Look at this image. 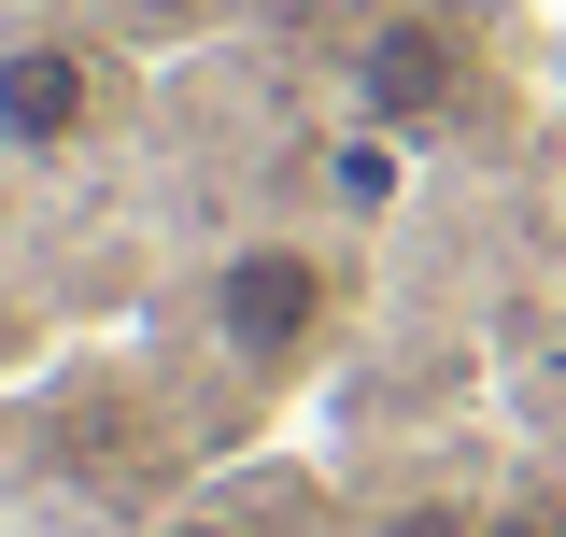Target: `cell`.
Masks as SVG:
<instances>
[{
    "label": "cell",
    "mask_w": 566,
    "mask_h": 537,
    "mask_svg": "<svg viewBox=\"0 0 566 537\" xmlns=\"http://www.w3.org/2000/svg\"><path fill=\"white\" fill-rule=\"evenodd\" d=\"M212 326H227V354H255V368H297V354L326 339V268L297 255V241L227 255V283H212Z\"/></svg>",
    "instance_id": "6da1fadb"
},
{
    "label": "cell",
    "mask_w": 566,
    "mask_h": 537,
    "mask_svg": "<svg viewBox=\"0 0 566 537\" xmlns=\"http://www.w3.org/2000/svg\"><path fill=\"white\" fill-rule=\"evenodd\" d=\"M85 128H99V57L85 43H0V141L57 156Z\"/></svg>",
    "instance_id": "7a4b0ae2"
},
{
    "label": "cell",
    "mask_w": 566,
    "mask_h": 537,
    "mask_svg": "<svg viewBox=\"0 0 566 537\" xmlns=\"http://www.w3.org/2000/svg\"><path fill=\"white\" fill-rule=\"evenodd\" d=\"M156 537H241V524H156Z\"/></svg>",
    "instance_id": "3957f363"
}]
</instances>
